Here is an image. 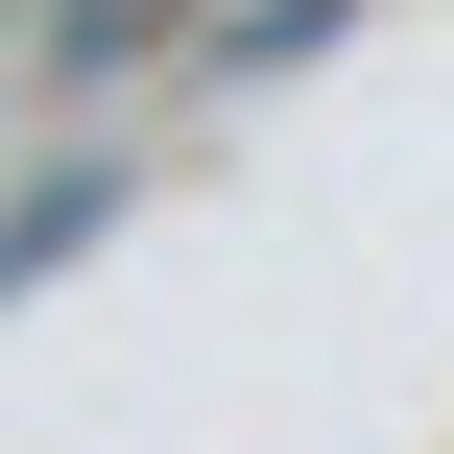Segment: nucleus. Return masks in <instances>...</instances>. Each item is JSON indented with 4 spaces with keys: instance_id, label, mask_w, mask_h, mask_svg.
<instances>
[{
    "instance_id": "1",
    "label": "nucleus",
    "mask_w": 454,
    "mask_h": 454,
    "mask_svg": "<svg viewBox=\"0 0 454 454\" xmlns=\"http://www.w3.org/2000/svg\"><path fill=\"white\" fill-rule=\"evenodd\" d=\"M168 24H192V0H72V24H48V96H96V72H120V48H168Z\"/></svg>"
}]
</instances>
